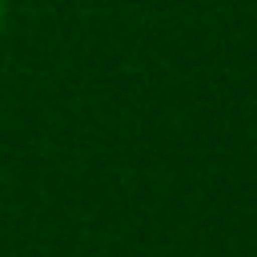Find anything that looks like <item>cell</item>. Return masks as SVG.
<instances>
[{
  "mask_svg": "<svg viewBox=\"0 0 257 257\" xmlns=\"http://www.w3.org/2000/svg\"><path fill=\"white\" fill-rule=\"evenodd\" d=\"M4 12H8V0H0V24H4Z\"/></svg>",
  "mask_w": 257,
  "mask_h": 257,
  "instance_id": "obj_1",
  "label": "cell"
}]
</instances>
